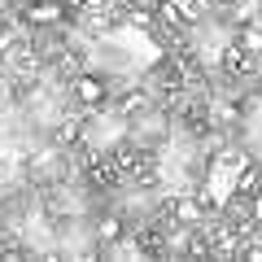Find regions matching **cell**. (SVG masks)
Returning <instances> with one entry per match:
<instances>
[{"label": "cell", "instance_id": "cell-3", "mask_svg": "<svg viewBox=\"0 0 262 262\" xmlns=\"http://www.w3.org/2000/svg\"><path fill=\"white\" fill-rule=\"evenodd\" d=\"M122 232H127V227H122V219H118V214H105L101 223H96V241H101V245H118V241H122Z\"/></svg>", "mask_w": 262, "mask_h": 262}, {"label": "cell", "instance_id": "cell-4", "mask_svg": "<svg viewBox=\"0 0 262 262\" xmlns=\"http://www.w3.org/2000/svg\"><path fill=\"white\" fill-rule=\"evenodd\" d=\"M236 39H241V48L249 57H262V27H241V35H236Z\"/></svg>", "mask_w": 262, "mask_h": 262}, {"label": "cell", "instance_id": "cell-6", "mask_svg": "<svg viewBox=\"0 0 262 262\" xmlns=\"http://www.w3.org/2000/svg\"><path fill=\"white\" fill-rule=\"evenodd\" d=\"M196 214H201L196 201H175V219H179V223H196Z\"/></svg>", "mask_w": 262, "mask_h": 262}, {"label": "cell", "instance_id": "cell-5", "mask_svg": "<svg viewBox=\"0 0 262 262\" xmlns=\"http://www.w3.org/2000/svg\"><path fill=\"white\" fill-rule=\"evenodd\" d=\"M245 57H249V53L241 48V39H232V44L223 48V70H227V75H232V70H241V66H245Z\"/></svg>", "mask_w": 262, "mask_h": 262}, {"label": "cell", "instance_id": "cell-2", "mask_svg": "<svg viewBox=\"0 0 262 262\" xmlns=\"http://www.w3.org/2000/svg\"><path fill=\"white\" fill-rule=\"evenodd\" d=\"M27 22H35V27H53V22H61V5H57V0H39V5L27 9Z\"/></svg>", "mask_w": 262, "mask_h": 262}, {"label": "cell", "instance_id": "cell-1", "mask_svg": "<svg viewBox=\"0 0 262 262\" xmlns=\"http://www.w3.org/2000/svg\"><path fill=\"white\" fill-rule=\"evenodd\" d=\"M105 92H110V88H105L101 75H79V79H75V96H79L83 105H101Z\"/></svg>", "mask_w": 262, "mask_h": 262}]
</instances>
